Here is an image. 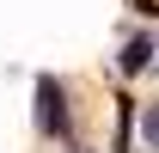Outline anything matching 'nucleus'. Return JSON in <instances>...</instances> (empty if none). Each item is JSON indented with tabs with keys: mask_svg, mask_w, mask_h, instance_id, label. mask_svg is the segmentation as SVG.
<instances>
[{
	"mask_svg": "<svg viewBox=\"0 0 159 153\" xmlns=\"http://www.w3.org/2000/svg\"><path fill=\"white\" fill-rule=\"evenodd\" d=\"M141 147H147V153H159V98L147 104V116H141Z\"/></svg>",
	"mask_w": 159,
	"mask_h": 153,
	"instance_id": "f257e3e1",
	"label": "nucleus"
}]
</instances>
